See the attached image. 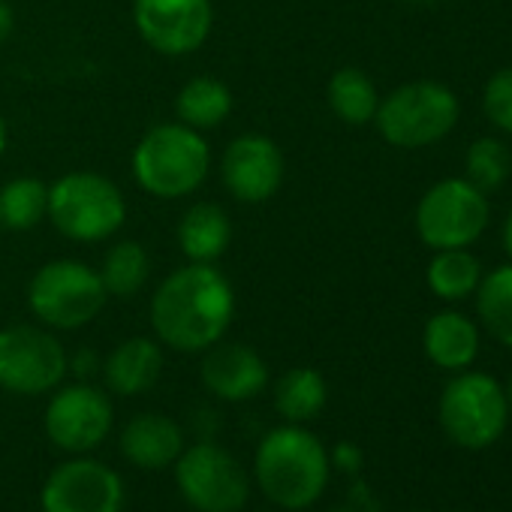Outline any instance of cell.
<instances>
[{
  "label": "cell",
  "instance_id": "obj_33",
  "mask_svg": "<svg viewBox=\"0 0 512 512\" xmlns=\"http://www.w3.org/2000/svg\"><path fill=\"white\" fill-rule=\"evenodd\" d=\"M503 247H506L509 260H512V208L506 211V220H503Z\"/></svg>",
  "mask_w": 512,
  "mask_h": 512
},
{
  "label": "cell",
  "instance_id": "obj_21",
  "mask_svg": "<svg viewBox=\"0 0 512 512\" xmlns=\"http://www.w3.org/2000/svg\"><path fill=\"white\" fill-rule=\"evenodd\" d=\"M326 100L338 121H344L350 127H365V124H374V115L380 106V91L365 70L341 67L329 79Z\"/></svg>",
  "mask_w": 512,
  "mask_h": 512
},
{
  "label": "cell",
  "instance_id": "obj_2",
  "mask_svg": "<svg viewBox=\"0 0 512 512\" xmlns=\"http://www.w3.org/2000/svg\"><path fill=\"white\" fill-rule=\"evenodd\" d=\"M329 449L317 434L302 425H281L272 428L253 458V476L260 482V491L284 506V509H308L314 506L326 485H329Z\"/></svg>",
  "mask_w": 512,
  "mask_h": 512
},
{
  "label": "cell",
  "instance_id": "obj_18",
  "mask_svg": "<svg viewBox=\"0 0 512 512\" xmlns=\"http://www.w3.org/2000/svg\"><path fill=\"white\" fill-rule=\"evenodd\" d=\"M425 356L443 371H464L479 356V326L461 311H437L422 332Z\"/></svg>",
  "mask_w": 512,
  "mask_h": 512
},
{
  "label": "cell",
  "instance_id": "obj_31",
  "mask_svg": "<svg viewBox=\"0 0 512 512\" xmlns=\"http://www.w3.org/2000/svg\"><path fill=\"white\" fill-rule=\"evenodd\" d=\"M13 28H16V13L7 0H0V46L13 37Z\"/></svg>",
  "mask_w": 512,
  "mask_h": 512
},
{
  "label": "cell",
  "instance_id": "obj_34",
  "mask_svg": "<svg viewBox=\"0 0 512 512\" xmlns=\"http://www.w3.org/2000/svg\"><path fill=\"white\" fill-rule=\"evenodd\" d=\"M7 142H10V130H7L4 115H0V157H4V151H7Z\"/></svg>",
  "mask_w": 512,
  "mask_h": 512
},
{
  "label": "cell",
  "instance_id": "obj_32",
  "mask_svg": "<svg viewBox=\"0 0 512 512\" xmlns=\"http://www.w3.org/2000/svg\"><path fill=\"white\" fill-rule=\"evenodd\" d=\"M91 362H94L91 350H82V353H76V359H73V368H76V374H88V371H91Z\"/></svg>",
  "mask_w": 512,
  "mask_h": 512
},
{
  "label": "cell",
  "instance_id": "obj_13",
  "mask_svg": "<svg viewBox=\"0 0 512 512\" xmlns=\"http://www.w3.org/2000/svg\"><path fill=\"white\" fill-rule=\"evenodd\" d=\"M133 25L157 55L184 58L208 40L214 7L211 0H133Z\"/></svg>",
  "mask_w": 512,
  "mask_h": 512
},
{
  "label": "cell",
  "instance_id": "obj_20",
  "mask_svg": "<svg viewBox=\"0 0 512 512\" xmlns=\"http://www.w3.org/2000/svg\"><path fill=\"white\" fill-rule=\"evenodd\" d=\"M428 290L443 302H464L476 293L482 281V263L473 256L470 247L434 250L431 263L425 269Z\"/></svg>",
  "mask_w": 512,
  "mask_h": 512
},
{
  "label": "cell",
  "instance_id": "obj_37",
  "mask_svg": "<svg viewBox=\"0 0 512 512\" xmlns=\"http://www.w3.org/2000/svg\"><path fill=\"white\" fill-rule=\"evenodd\" d=\"M413 512H428V509H413Z\"/></svg>",
  "mask_w": 512,
  "mask_h": 512
},
{
  "label": "cell",
  "instance_id": "obj_22",
  "mask_svg": "<svg viewBox=\"0 0 512 512\" xmlns=\"http://www.w3.org/2000/svg\"><path fill=\"white\" fill-rule=\"evenodd\" d=\"M229 112H232V94L214 76H193L190 82H184L175 100L178 121L199 133L220 127L229 118Z\"/></svg>",
  "mask_w": 512,
  "mask_h": 512
},
{
  "label": "cell",
  "instance_id": "obj_29",
  "mask_svg": "<svg viewBox=\"0 0 512 512\" xmlns=\"http://www.w3.org/2000/svg\"><path fill=\"white\" fill-rule=\"evenodd\" d=\"M329 512H383L374 488L362 479H353L350 488L344 491V497L329 509Z\"/></svg>",
  "mask_w": 512,
  "mask_h": 512
},
{
  "label": "cell",
  "instance_id": "obj_14",
  "mask_svg": "<svg viewBox=\"0 0 512 512\" xmlns=\"http://www.w3.org/2000/svg\"><path fill=\"white\" fill-rule=\"evenodd\" d=\"M284 154L275 139L263 133L235 136L220 157V178L232 199L244 205L269 202L284 184Z\"/></svg>",
  "mask_w": 512,
  "mask_h": 512
},
{
  "label": "cell",
  "instance_id": "obj_17",
  "mask_svg": "<svg viewBox=\"0 0 512 512\" xmlns=\"http://www.w3.org/2000/svg\"><path fill=\"white\" fill-rule=\"evenodd\" d=\"M160 374H163V350L157 341L142 335L121 341L103 362L106 386L124 398L148 392L160 380Z\"/></svg>",
  "mask_w": 512,
  "mask_h": 512
},
{
  "label": "cell",
  "instance_id": "obj_15",
  "mask_svg": "<svg viewBox=\"0 0 512 512\" xmlns=\"http://www.w3.org/2000/svg\"><path fill=\"white\" fill-rule=\"evenodd\" d=\"M202 386L220 401H250L269 386L266 359L247 344L217 341L202 356Z\"/></svg>",
  "mask_w": 512,
  "mask_h": 512
},
{
  "label": "cell",
  "instance_id": "obj_26",
  "mask_svg": "<svg viewBox=\"0 0 512 512\" xmlns=\"http://www.w3.org/2000/svg\"><path fill=\"white\" fill-rule=\"evenodd\" d=\"M49 217V184L34 175H19L0 187V220L7 229L28 232Z\"/></svg>",
  "mask_w": 512,
  "mask_h": 512
},
{
  "label": "cell",
  "instance_id": "obj_7",
  "mask_svg": "<svg viewBox=\"0 0 512 512\" xmlns=\"http://www.w3.org/2000/svg\"><path fill=\"white\" fill-rule=\"evenodd\" d=\"M440 425L452 443L464 449H485L500 440L509 422L506 389L482 371H458L440 395Z\"/></svg>",
  "mask_w": 512,
  "mask_h": 512
},
{
  "label": "cell",
  "instance_id": "obj_9",
  "mask_svg": "<svg viewBox=\"0 0 512 512\" xmlns=\"http://www.w3.org/2000/svg\"><path fill=\"white\" fill-rule=\"evenodd\" d=\"M175 482L196 512H241L250 497V479L238 458L214 440L184 446L175 458Z\"/></svg>",
  "mask_w": 512,
  "mask_h": 512
},
{
  "label": "cell",
  "instance_id": "obj_3",
  "mask_svg": "<svg viewBox=\"0 0 512 512\" xmlns=\"http://www.w3.org/2000/svg\"><path fill=\"white\" fill-rule=\"evenodd\" d=\"M211 172V148L205 133L163 121L142 133L133 148V178L154 199H184L202 187Z\"/></svg>",
  "mask_w": 512,
  "mask_h": 512
},
{
  "label": "cell",
  "instance_id": "obj_16",
  "mask_svg": "<svg viewBox=\"0 0 512 512\" xmlns=\"http://www.w3.org/2000/svg\"><path fill=\"white\" fill-rule=\"evenodd\" d=\"M184 449V431L163 413H139L121 431V455L142 470L172 467Z\"/></svg>",
  "mask_w": 512,
  "mask_h": 512
},
{
  "label": "cell",
  "instance_id": "obj_38",
  "mask_svg": "<svg viewBox=\"0 0 512 512\" xmlns=\"http://www.w3.org/2000/svg\"><path fill=\"white\" fill-rule=\"evenodd\" d=\"M0 226H4V220H0Z\"/></svg>",
  "mask_w": 512,
  "mask_h": 512
},
{
  "label": "cell",
  "instance_id": "obj_4",
  "mask_svg": "<svg viewBox=\"0 0 512 512\" xmlns=\"http://www.w3.org/2000/svg\"><path fill=\"white\" fill-rule=\"evenodd\" d=\"M49 220L64 238L97 244L121 232L127 199L121 187L100 172H64L49 184Z\"/></svg>",
  "mask_w": 512,
  "mask_h": 512
},
{
  "label": "cell",
  "instance_id": "obj_23",
  "mask_svg": "<svg viewBox=\"0 0 512 512\" xmlns=\"http://www.w3.org/2000/svg\"><path fill=\"white\" fill-rule=\"evenodd\" d=\"M329 386L317 368H290L275 383V410L290 425H305L323 413Z\"/></svg>",
  "mask_w": 512,
  "mask_h": 512
},
{
  "label": "cell",
  "instance_id": "obj_28",
  "mask_svg": "<svg viewBox=\"0 0 512 512\" xmlns=\"http://www.w3.org/2000/svg\"><path fill=\"white\" fill-rule=\"evenodd\" d=\"M482 112L500 130L512 136V67L497 70L482 91Z\"/></svg>",
  "mask_w": 512,
  "mask_h": 512
},
{
  "label": "cell",
  "instance_id": "obj_27",
  "mask_svg": "<svg viewBox=\"0 0 512 512\" xmlns=\"http://www.w3.org/2000/svg\"><path fill=\"white\" fill-rule=\"evenodd\" d=\"M512 175V151L497 136H479L467 145L464 154V178L482 193L500 190Z\"/></svg>",
  "mask_w": 512,
  "mask_h": 512
},
{
  "label": "cell",
  "instance_id": "obj_8",
  "mask_svg": "<svg viewBox=\"0 0 512 512\" xmlns=\"http://www.w3.org/2000/svg\"><path fill=\"white\" fill-rule=\"evenodd\" d=\"M488 217V193L473 187L467 178H443L422 193L413 223L425 247L452 250L479 241L488 226Z\"/></svg>",
  "mask_w": 512,
  "mask_h": 512
},
{
  "label": "cell",
  "instance_id": "obj_11",
  "mask_svg": "<svg viewBox=\"0 0 512 512\" xmlns=\"http://www.w3.org/2000/svg\"><path fill=\"white\" fill-rule=\"evenodd\" d=\"M115 422V407L109 395L91 383H73L52 395L46 407V434L49 440L70 452V455H88L97 449Z\"/></svg>",
  "mask_w": 512,
  "mask_h": 512
},
{
  "label": "cell",
  "instance_id": "obj_35",
  "mask_svg": "<svg viewBox=\"0 0 512 512\" xmlns=\"http://www.w3.org/2000/svg\"><path fill=\"white\" fill-rule=\"evenodd\" d=\"M506 401H509V413H512V380H509V389H506Z\"/></svg>",
  "mask_w": 512,
  "mask_h": 512
},
{
  "label": "cell",
  "instance_id": "obj_24",
  "mask_svg": "<svg viewBox=\"0 0 512 512\" xmlns=\"http://www.w3.org/2000/svg\"><path fill=\"white\" fill-rule=\"evenodd\" d=\"M97 272H100V281H103V287H106L109 296H115V299H133L148 284L151 256H148V250H145L142 241L121 238V241H115L106 250L103 266Z\"/></svg>",
  "mask_w": 512,
  "mask_h": 512
},
{
  "label": "cell",
  "instance_id": "obj_10",
  "mask_svg": "<svg viewBox=\"0 0 512 512\" xmlns=\"http://www.w3.org/2000/svg\"><path fill=\"white\" fill-rule=\"evenodd\" d=\"M70 359L64 344L40 326L0 329V389L13 395H46L64 383Z\"/></svg>",
  "mask_w": 512,
  "mask_h": 512
},
{
  "label": "cell",
  "instance_id": "obj_5",
  "mask_svg": "<svg viewBox=\"0 0 512 512\" xmlns=\"http://www.w3.org/2000/svg\"><path fill=\"white\" fill-rule=\"evenodd\" d=\"M458 118V94L443 82L419 79L380 97L374 124L392 148L416 151L446 139L455 130Z\"/></svg>",
  "mask_w": 512,
  "mask_h": 512
},
{
  "label": "cell",
  "instance_id": "obj_1",
  "mask_svg": "<svg viewBox=\"0 0 512 512\" xmlns=\"http://www.w3.org/2000/svg\"><path fill=\"white\" fill-rule=\"evenodd\" d=\"M235 317V290L214 263H187L151 296V329L178 353H205L223 341Z\"/></svg>",
  "mask_w": 512,
  "mask_h": 512
},
{
  "label": "cell",
  "instance_id": "obj_25",
  "mask_svg": "<svg viewBox=\"0 0 512 512\" xmlns=\"http://www.w3.org/2000/svg\"><path fill=\"white\" fill-rule=\"evenodd\" d=\"M473 296H476V317L485 326V332L497 344L512 347V263L482 275Z\"/></svg>",
  "mask_w": 512,
  "mask_h": 512
},
{
  "label": "cell",
  "instance_id": "obj_6",
  "mask_svg": "<svg viewBox=\"0 0 512 512\" xmlns=\"http://www.w3.org/2000/svg\"><path fill=\"white\" fill-rule=\"evenodd\" d=\"M100 272L82 260H52L40 266L28 284L31 314L55 332H73L100 317L106 308Z\"/></svg>",
  "mask_w": 512,
  "mask_h": 512
},
{
  "label": "cell",
  "instance_id": "obj_12",
  "mask_svg": "<svg viewBox=\"0 0 512 512\" xmlns=\"http://www.w3.org/2000/svg\"><path fill=\"white\" fill-rule=\"evenodd\" d=\"M124 482L121 476L88 455H73L58 464L40 491L43 512H121Z\"/></svg>",
  "mask_w": 512,
  "mask_h": 512
},
{
  "label": "cell",
  "instance_id": "obj_36",
  "mask_svg": "<svg viewBox=\"0 0 512 512\" xmlns=\"http://www.w3.org/2000/svg\"><path fill=\"white\" fill-rule=\"evenodd\" d=\"M404 4H434V0H404Z\"/></svg>",
  "mask_w": 512,
  "mask_h": 512
},
{
  "label": "cell",
  "instance_id": "obj_30",
  "mask_svg": "<svg viewBox=\"0 0 512 512\" xmlns=\"http://www.w3.org/2000/svg\"><path fill=\"white\" fill-rule=\"evenodd\" d=\"M329 464L338 467V470L347 473V476H356V473L362 470L365 458H362V449H359L356 443L341 440V443H335V449L329 452Z\"/></svg>",
  "mask_w": 512,
  "mask_h": 512
},
{
  "label": "cell",
  "instance_id": "obj_19",
  "mask_svg": "<svg viewBox=\"0 0 512 512\" xmlns=\"http://www.w3.org/2000/svg\"><path fill=\"white\" fill-rule=\"evenodd\" d=\"M175 238L187 263H217L232 241V223L220 205L196 202L181 214Z\"/></svg>",
  "mask_w": 512,
  "mask_h": 512
}]
</instances>
